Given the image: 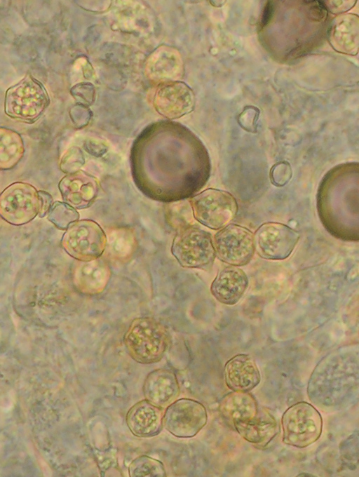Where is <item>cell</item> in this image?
<instances>
[{"mask_svg": "<svg viewBox=\"0 0 359 477\" xmlns=\"http://www.w3.org/2000/svg\"><path fill=\"white\" fill-rule=\"evenodd\" d=\"M123 342L130 356L142 364L160 361L170 344V336L165 326L151 317L135 318L123 336Z\"/></svg>", "mask_w": 359, "mask_h": 477, "instance_id": "6da1fadb", "label": "cell"}, {"mask_svg": "<svg viewBox=\"0 0 359 477\" xmlns=\"http://www.w3.org/2000/svg\"><path fill=\"white\" fill-rule=\"evenodd\" d=\"M49 103L44 86L28 74L7 90L4 111L13 119L31 123L41 117Z\"/></svg>", "mask_w": 359, "mask_h": 477, "instance_id": "7a4b0ae2", "label": "cell"}, {"mask_svg": "<svg viewBox=\"0 0 359 477\" xmlns=\"http://www.w3.org/2000/svg\"><path fill=\"white\" fill-rule=\"evenodd\" d=\"M171 253L182 267L191 269L208 268L216 257L212 235L194 225L178 229Z\"/></svg>", "mask_w": 359, "mask_h": 477, "instance_id": "3957f363", "label": "cell"}, {"mask_svg": "<svg viewBox=\"0 0 359 477\" xmlns=\"http://www.w3.org/2000/svg\"><path fill=\"white\" fill-rule=\"evenodd\" d=\"M283 442L288 445L304 448L317 441L323 430V419L319 411L311 403L300 401L292 405L281 419Z\"/></svg>", "mask_w": 359, "mask_h": 477, "instance_id": "277c9868", "label": "cell"}, {"mask_svg": "<svg viewBox=\"0 0 359 477\" xmlns=\"http://www.w3.org/2000/svg\"><path fill=\"white\" fill-rule=\"evenodd\" d=\"M195 220L211 229L219 230L234 219L238 204L228 192L206 189L189 199Z\"/></svg>", "mask_w": 359, "mask_h": 477, "instance_id": "5b68a950", "label": "cell"}, {"mask_svg": "<svg viewBox=\"0 0 359 477\" xmlns=\"http://www.w3.org/2000/svg\"><path fill=\"white\" fill-rule=\"evenodd\" d=\"M107 238L100 225L92 220L72 223L62 238L65 250L80 262L100 258L106 250Z\"/></svg>", "mask_w": 359, "mask_h": 477, "instance_id": "8992f818", "label": "cell"}, {"mask_svg": "<svg viewBox=\"0 0 359 477\" xmlns=\"http://www.w3.org/2000/svg\"><path fill=\"white\" fill-rule=\"evenodd\" d=\"M40 208L38 191L27 182H14L0 194V215L11 224L29 222L39 215Z\"/></svg>", "mask_w": 359, "mask_h": 477, "instance_id": "52a82bcc", "label": "cell"}, {"mask_svg": "<svg viewBox=\"0 0 359 477\" xmlns=\"http://www.w3.org/2000/svg\"><path fill=\"white\" fill-rule=\"evenodd\" d=\"M216 257L231 266L247 264L255 249L254 234L248 228L229 224L219 229L213 238Z\"/></svg>", "mask_w": 359, "mask_h": 477, "instance_id": "ba28073f", "label": "cell"}, {"mask_svg": "<svg viewBox=\"0 0 359 477\" xmlns=\"http://www.w3.org/2000/svg\"><path fill=\"white\" fill-rule=\"evenodd\" d=\"M208 414L200 402L183 398L167 407L163 418V426L177 438L195 436L206 424Z\"/></svg>", "mask_w": 359, "mask_h": 477, "instance_id": "9c48e42d", "label": "cell"}, {"mask_svg": "<svg viewBox=\"0 0 359 477\" xmlns=\"http://www.w3.org/2000/svg\"><path fill=\"white\" fill-rule=\"evenodd\" d=\"M300 235L289 226L279 222H266L254 234L255 249L262 258L283 260L295 248Z\"/></svg>", "mask_w": 359, "mask_h": 477, "instance_id": "30bf717a", "label": "cell"}, {"mask_svg": "<svg viewBox=\"0 0 359 477\" xmlns=\"http://www.w3.org/2000/svg\"><path fill=\"white\" fill-rule=\"evenodd\" d=\"M153 105L163 117L180 119L194 110V93L187 83L181 81L161 83L155 91Z\"/></svg>", "mask_w": 359, "mask_h": 477, "instance_id": "8fae6325", "label": "cell"}, {"mask_svg": "<svg viewBox=\"0 0 359 477\" xmlns=\"http://www.w3.org/2000/svg\"><path fill=\"white\" fill-rule=\"evenodd\" d=\"M58 188L65 203L75 209H85L96 199L99 182L95 177L80 170L63 177Z\"/></svg>", "mask_w": 359, "mask_h": 477, "instance_id": "7c38bea8", "label": "cell"}, {"mask_svg": "<svg viewBox=\"0 0 359 477\" xmlns=\"http://www.w3.org/2000/svg\"><path fill=\"white\" fill-rule=\"evenodd\" d=\"M224 381L232 391L249 392L261 381V375L254 359L249 355L238 354L224 365Z\"/></svg>", "mask_w": 359, "mask_h": 477, "instance_id": "4fadbf2b", "label": "cell"}, {"mask_svg": "<svg viewBox=\"0 0 359 477\" xmlns=\"http://www.w3.org/2000/svg\"><path fill=\"white\" fill-rule=\"evenodd\" d=\"M163 410L142 400L133 405L126 415V424L135 436L149 438L158 435L162 430L163 424Z\"/></svg>", "mask_w": 359, "mask_h": 477, "instance_id": "5bb4252c", "label": "cell"}, {"mask_svg": "<svg viewBox=\"0 0 359 477\" xmlns=\"http://www.w3.org/2000/svg\"><path fill=\"white\" fill-rule=\"evenodd\" d=\"M248 286L246 274L238 267L230 265L218 272L212 282L210 292L220 303L233 305L243 296Z\"/></svg>", "mask_w": 359, "mask_h": 477, "instance_id": "9a60e30c", "label": "cell"}, {"mask_svg": "<svg viewBox=\"0 0 359 477\" xmlns=\"http://www.w3.org/2000/svg\"><path fill=\"white\" fill-rule=\"evenodd\" d=\"M111 271L108 263L101 257L80 262L74 271V283L83 294L95 295L102 293L110 280Z\"/></svg>", "mask_w": 359, "mask_h": 477, "instance_id": "2e32d148", "label": "cell"}, {"mask_svg": "<svg viewBox=\"0 0 359 477\" xmlns=\"http://www.w3.org/2000/svg\"><path fill=\"white\" fill-rule=\"evenodd\" d=\"M180 387L175 373L168 369L149 372L143 384L145 399L161 408L170 404L179 395Z\"/></svg>", "mask_w": 359, "mask_h": 477, "instance_id": "e0dca14e", "label": "cell"}, {"mask_svg": "<svg viewBox=\"0 0 359 477\" xmlns=\"http://www.w3.org/2000/svg\"><path fill=\"white\" fill-rule=\"evenodd\" d=\"M233 427L245 441L262 447L266 446L279 431L276 418L264 408H259L253 417L237 423Z\"/></svg>", "mask_w": 359, "mask_h": 477, "instance_id": "ac0fdd59", "label": "cell"}, {"mask_svg": "<svg viewBox=\"0 0 359 477\" xmlns=\"http://www.w3.org/2000/svg\"><path fill=\"white\" fill-rule=\"evenodd\" d=\"M182 71V61L179 53L167 46L158 48L148 58L146 64L147 76L161 83L174 81Z\"/></svg>", "mask_w": 359, "mask_h": 477, "instance_id": "d6986e66", "label": "cell"}, {"mask_svg": "<svg viewBox=\"0 0 359 477\" xmlns=\"http://www.w3.org/2000/svg\"><path fill=\"white\" fill-rule=\"evenodd\" d=\"M258 410L255 398L249 392H230L219 405L220 415L231 426L253 417Z\"/></svg>", "mask_w": 359, "mask_h": 477, "instance_id": "ffe728a7", "label": "cell"}, {"mask_svg": "<svg viewBox=\"0 0 359 477\" xmlns=\"http://www.w3.org/2000/svg\"><path fill=\"white\" fill-rule=\"evenodd\" d=\"M347 15L336 19L332 34L331 42L336 50L347 53L354 52L358 46V17Z\"/></svg>", "mask_w": 359, "mask_h": 477, "instance_id": "44dd1931", "label": "cell"}, {"mask_svg": "<svg viewBox=\"0 0 359 477\" xmlns=\"http://www.w3.org/2000/svg\"><path fill=\"white\" fill-rule=\"evenodd\" d=\"M25 149L21 136L15 131L0 128V170L14 168L22 159Z\"/></svg>", "mask_w": 359, "mask_h": 477, "instance_id": "7402d4cb", "label": "cell"}, {"mask_svg": "<svg viewBox=\"0 0 359 477\" xmlns=\"http://www.w3.org/2000/svg\"><path fill=\"white\" fill-rule=\"evenodd\" d=\"M107 246L109 253L116 259L129 257L135 247V238L130 230L127 229H115L107 236Z\"/></svg>", "mask_w": 359, "mask_h": 477, "instance_id": "603a6c76", "label": "cell"}, {"mask_svg": "<svg viewBox=\"0 0 359 477\" xmlns=\"http://www.w3.org/2000/svg\"><path fill=\"white\" fill-rule=\"evenodd\" d=\"M128 473L131 477H164L166 472L163 464L153 457L143 455L132 461Z\"/></svg>", "mask_w": 359, "mask_h": 477, "instance_id": "cb8c5ba5", "label": "cell"}, {"mask_svg": "<svg viewBox=\"0 0 359 477\" xmlns=\"http://www.w3.org/2000/svg\"><path fill=\"white\" fill-rule=\"evenodd\" d=\"M48 214V220L60 229L66 230L72 223L79 219L76 209L65 202L53 203Z\"/></svg>", "mask_w": 359, "mask_h": 477, "instance_id": "d4e9b609", "label": "cell"}, {"mask_svg": "<svg viewBox=\"0 0 359 477\" xmlns=\"http://www.w3.org/2000/svg\"><path fill=\"white\" fill-rule=\"evenodd\" d=\"M85 162L86 159L82 150L78 147H72L62 156L60 168L62 172L69 174L80 170Z\"/></svg>", "mask_w": 359, "mask_h": 477, "instance_id": "484cf974", "label": "cell"}, {"mask_svg": "<svg viewBox=\"0 0 359 477\" xmlns=\"http://www.w3.org/2000/svg\"><path fill=\"white\" fill-rule=\"evenodd\" d=\"M71 94L77 103L88 107L95 100V88L90 82L79 83L71 88Z\"/></svg>", "mask_w": 359, "mask_h": 477, "instance_id": "4316f807", "label": "cell"}, {"mask_svg": "<svg viewBox=\"0 0 359 477\" xmlns=\"http://www.w3.org/2000/svg\"><path fill=\"white\" fill-rule=\"evenodd\" d=\"M292 175V169L287 162H278L273 165L271 169V182L276 187H283L290 181Z\"/></svg>", "mask_w": 359, "mask_h": 477, "instance_id": "83f0119b", "label": "cell"}, {"mask_svg": "<svg viewBox=\"0 0 359 477\" xmlns=\"http://www.w3.org/2000/svg\"><path fill=\"white\" fill-rule=\"evenodd\" d=\"M70 116L76 127L82 128L88 125L92 116V112L88 107L77 103L71 109Z\"/></svg>", "mask_w": 359, "mask_h": 477, "instance_id": "f1b7e54d", "label": "cell"}, {"mask_svg": "<svg viewBox=\"0 0 359 477\" xmlns=\"http://www.w3.org/2000/svg\"><path fill=\"white\" fill-rule=\"evenodd\" d=\"M259 116L257 108L249 107L240 114L238 121L240 125L246 130L253 132L255 130V123Z\"/></svg>", "mask_w": 359, "mask_h": 477, "instance_id": "f546056e", "label": "cell"}, {"mask_svg": "<svg viewBox=\"0 0 359 477\" xmlns=\"http://www.w3.org/2000/svg\"><path fill=\"white\" fill-rule=\"evenodd\" d=\"M83 147L88 154L96 157L103 156L109 149V147L105 142L93 138L86 140Z\"/></svg>", "mask_w": 359, "mask_h": 477, "instance_id": "4dcf8cb0", "label": "cell"}, {"mask_svg": "<svg viewBox=\"0 0 359 477\" xmlns=\"http://www.w3.org/2000/svg\"><path fill=\"white\" fill-rule=\"evenodd\" d=\"M38 192L41 201V208L39 215L40 217H43L45 215L48 214L53 204V198L52 196L47 192L38 191Z\"/></svg>", "mask_w": 359, "mask_h": 477, "instance_id": "1f68e13d", "label": "cell"}, {"mask_svg": "<svg viewBox=\"0 0 359 477\" xmlns=\"http://www.w3.org/2000/svg\"><path fill=\"white\" fill-rule=\"evenodd\" d=\"M269 9H267V10H266V12L268 13V14H269V16H270V15H271V13H272V9H271V7L270 5H269ZM269 20L268 16H267L266 15H264V18H263V20H262V21H263V25H265L266 22V20Z\"/></svg>", "mask_w": 359, "mask_h": 477, "instance_id": "d6a6232c", "label": "cell"}]
</instances>
